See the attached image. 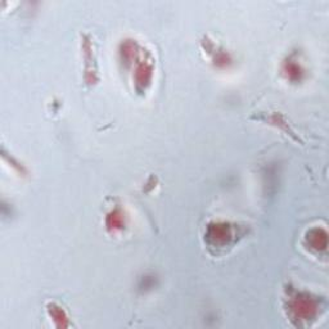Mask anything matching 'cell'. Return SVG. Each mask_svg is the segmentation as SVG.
Here are the masks:
<instances>
[{
    "label": "cell",
    "instance_id": "6da1fadb",
    "mask_svg": "<svg viewBox=\"0 0 329 329\" xmlns=\"http://www.w3.org/2000/svg\"><path fill=\"white\" fill-rule=\"evenodd\" d=\"M308 241L315 249H325L326 248V234L321 229H314L308 234Z\"/></svg>",
    "mask_w": 329,
    "mask_h": 329
}]
</instances>
